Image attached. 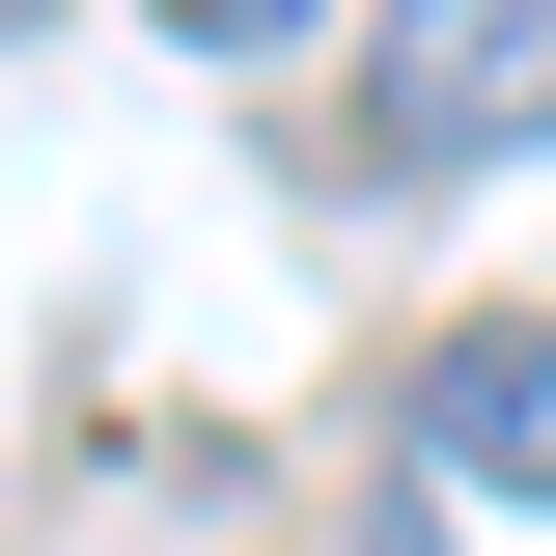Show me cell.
Listing matches in <instances>:
<instances>
[{"label": "cell", "instance_id": "cell-4", "mask_svg": "<svg viewBox=\"0 0 556 556\" xmlns=\"http://www.w3.org/2000/svg\"><path fill=\"white\" fill-rule=\"evenodd\" d=\"M0 28H28V0H0Z\"/></svg>", "mask_w": 556, "mask_h": 556}, {"label": "cell", "instance_id": "cell-2", "mask_svg": "<svg viewBox=\"0 0 556 556\" xmlns=\"http://www.w3.org/2000/svg\"><path fill=\"white\" fill-rule=\"evenodd\" d=\"M390 473H445V501H556V306H473V334L417 362V445Z\"/></svg>", "mask_w": 556, "mask_h": 556}, {"label": "cell", "instance_id": "cell-1", "mask_svg": "<svg viewBox=\"0 0 556 556\" xmlns=\"http://www.w3.org/2000/svg\"><path fill=\"white\" fill-rule=\"evenodd\" d=\"M501 139H556V0H390V28H362V167L445 195Z\"/></svg>", "mask_w": 556, "mask_h": 556}, {"label": "cell", "instance_id": "cell-3", "mask_svg": "<svg viewBox=\"0 0 556 556\" xmlns=\"http://www.w3.org/2000/svg\"><path fill=\"white\" fill-rule=\"evenodd\" d=\"M139 28H195V56H278V28H306V0H139Z\"/></svg>", "mask_w": 556, "mask_h": 556}]
</instances>
